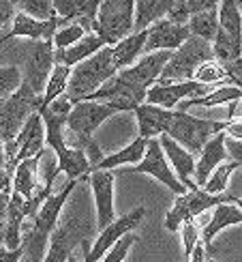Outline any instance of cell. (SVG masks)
I'll list each match as a JSON object with an SVG mask.
<instances>
[{"mask_svg":"<svg viewBox=\"0 0 242 262\" xmlns=\"http://www.w3.org/2000/svg\"><path fill=\"white\" fill-rule=\"evenodd\" d=\"M88 183L92 187L94 206H96V228L99 232L114 222V172L112 170H92Z\"/></svg>","mask_w":242,"mask_h":262,"instance_id":"obj_13","label":"cell"},{"mask_svg":"<svg viewBox=\"0 0 242 262\" xmlns=\"http://www.w3.org/2000/svg\"><path fill=\"white\" fill-rule=\"evenodd\" d=\"M212 50H214V60L223 62V64L234 62L236 58L242 56V46H240V43H236V41L229 37L227 32H223L221 28H219L216 37H214V41H212Z\"/></svg>","mask_w":242,"mask_h":262,"instance_id":"obj_32","label":"cell"},{"mask_svg":"<svg viewBox=\"0 0 242 262\" xmlns=\"http://www.w3.org/2000/svg\"><path fill=\"white\" fill-rule=\"evenodd\" d=\"M11 193H13V191H0V234H3V232H5V228H7Z\"/></svg>","mask_w":242,"mask_h":262,"instance_id":"obj_44","label":"cell"},{"mask_svg":"<svg viewBox=\"0 0 242 262\" xmlns=\"http://www.w3.org/2000/svg\"><path fill=\"white\" fill-rule=\"evenodd\" d=\"M240 166L234 161V159H229V161H223L221 166H219L212 174H210V179L206 181V185L202 189H206L208 193H214V195H219V193H225V189H227V183H229V177L238 170Z\"/></svg>","mask_w":242,"mask_h":262,"instance_id":"obj_33","label":"cell"},{"mask_svg":"<svg viewBox=\"0 0 242 262\" xmlns=\"http://www.w3.org/2000/svg\"><path fill=\"white\" fill-rule=\"evenodd\" d=\"M180 236H182V245H184V256H186V260H191L193 249L200 245V241H202V234H200V230H197L195 220H186L182 224Z\"/></svg>","mask_w":242,"mask_h":262,"instance_id":"obj_39","label":"cell"},{"mask_svg":"<svg viewBox=\"0 0 242 262\" xmlns=\"http://www.w3.org/2000/svg\"><path fill=\"white\" fill-rule=\"evenodd\" d=\"M107 43L101 39V35L96 32H88L84 39H80L75 46L67 48V50H56V62H64L69 67H75L88 58H92L96 52H101Z\"/></svg>","mask_w":242,"mask_h":262,"instance_id":"obj_24","label":"cell"},{"mask_svg":"<svg viewBox=\"0 0 242 262\" xmlns=\"http://www.w3.org/2000/svg\"><path fill=\"white\" fill-rule=\"evenodd\" d=\"M189 262H212L210 258H208V249H206V245L202 241H200V245L193 249V256H191Z\"/></svg>","mask_w":242,"mask_h":262,"instance_id":"obj_48","label":"cell"},{"mask_svg":"<svg viewBox=\"0 0 242 262\" xmlns=\"http://www.w3.org/2000/svg\"><path fill=\"white\" fill-rule=\"evenodd\" d=\"M146 95H148L146 89H141L137 84H131L123 75L116 73L112 80H107L101 89L90 97V101L112 103L118 112H135L141 103H146Z\"/></svg>","mask_w":242,"mask_h":262,"instance_id":"obj_11","label":"cell"},{"mask_svg":"<svg viewBox=\"0 0 242 262\" xmlns=\"http://www.w3.org/2000/svg\"><path fill=\"white\" fill-rule=\"evenodd\" d=\"M133 114L137 121V136L152 140V138H161L167 131L172 110H165V107L155 103H141Z\"/></svg>","mask_w":242,"mask_h":262,"instance_id":"obj_22","label":"cell"},{"mask_svg":"<svg viewBox=\"0 0 242 262\" xmlns=\"http://www.w3.org/2000/svg\"><path fill=\"white\" fill-rule=\"evenodd\" d=\"M238 224H242V209L236 204V200L234 202H223V204L214 206L210 217H208V224L204 226V230H202V243L208 249V256H210V252H212L214 236L221 230H225V228L238 226Z\"/></svg>","mask_w":242,"mask_h":262,"instance_id":"obj_21","label":"cell"},{"mask_svg":"<svg viewBox=\"0 0 242 262\" xmlns=\"http://www.w3.org/2000/svg\"><path fill=\"white\" fill-rule=\"evenodd\" d=\"M227 123L229 121H212V118L193 116L182 110H176V112L172 110L165 134L174 138L178 144H182L186 150H191L193 155H200L208 142L216 134H221V131L227 129Z\"/></svg>","mask_w":242,"mask_h":262,"instance_id":"obj_2","label":"cell"},{"mask_svg":"<svg viewBox=\"0 0 242 262\" xmlns=\"http://www.w3.org/2000/svg\"><path fill=\"white\" fill-rule=\"evenodd\" d=\"M41 157V155H39ZM39 157L32 159H24L15 166V174H13V191H17L19 195H24L26 200H30L41 187V177H39Z\"/></svg>","mask_w":242,"mask_h":262,"instance_id":"obj_26","label":"cell"},{"mask_svg":"<svg viewBox=\"0 0 242 262\" xmlns=\"http://www.w3.org/2000/svg\"><path fill=\"white\" fill-rule=\"evenodd\" d=\"M236 198L229 193H208L206 189H195V191H186L182 195H176V202L170 209L167 217H165L163 226L172 232H178L182 224L186 220H195V217L204 215L206 211H212L214 206L223 204V202H234Z\"/></svg>","mask_w":242,"mask_h":262,"instance_id":"obj_7","label":"cell"},{"mask_svg":"<svg viewBox=\"0 0 242 262\" xmlns=\"http://www.w3.org/2000/svg\"><path fill=\"white\" fill-rule=\"evenodd\" d=\"M170 50H161V52H150V54H144L133 67L129 69H123L118 71V75H123L125 80H129L131 84H137L141 89H150V86H155L159 80H161V73L163 69L167 67V62L172 58Z\"/></svg>","mask_w":242,"mask_h":262,"instance_id":"obj_14","label":"cell"},{"mask_svg":"<svg viewBox=\"0 0 242 262\" xmlns=\"http://www.w3.org/2000/svg\"><path fill=\"white\" fill-rule=\"evenodd\" d=\"M180 3L186 7V11L191 13V17L195 13H202V11H208V9H219V5L223 0H180Z\"/></svg>","mask_w":242,"mask_h":262,"instance_id":"obj_41","label":"cell"},{"mask_svg":"<svg viewBox=\"0 0 242 262\" xmlns=\"http://www.w3.org/2000/svg\"><path fill=\"white\" fill-rule=\"evenodd\" d=\"M96 21V35L107 46H116L135 32V0H103Z\"/></svg>","mask_w":242,"mask_h":262,"instance_id":"obj_6","label":"cell"},{"mask_svg":"<svg viewBox=\"0 0 242 262\" xmlns=\"http://www.w3.org/2000/svg\"><path fill=\"white\" fill-rule=\"evenodd\" d=\"M236 204H238L240 209H242V198H236Z\"/></svg>","mask_w":242,"mask_h":262,"instance_id":"obj_52","label":"cell"},{"mask_svg":"<svg viewBox=\"0 0 242 262\" xmlns=\"http://www.w3.org/2000/svg\"><path fill=\"white\" fill-rule=\"evenodd\" d=\"M135 243H137V234H133V232L125 234L118 243L112 245V249H109V252L103 256L101 262H125V258H127V254H129V249L133 247Z\"/></svg>","mask_w":242,"mask_h":262,"instance_id":"obj_38","label":"cell"},{"mask_svg":"<svg viewBox=\"0 0 242 262\" xmlns=\"http://www.w3.org/2000/svg\"><path fill=\"white\" fill-rule=\"evenodd\" d=\"M225 69H227V82L232 84V86H238V89H242V56L236 58L234 62H227Z\"/></svg>","mask_w":242,"mask_h":262,"instance_id":"obj_42","label":"cell"},{"mask_svg":"<svg viewBox=\"0 0 242 262\" xmlns=\"http://www.w3.org/2000/svg\"><path fill=\"white\" fill-rule=\"evenodd\" d=\"M120 174H150V177H155L157 181H161L167 189H172L176 195H182V193L189 191L180 183V179L176 177V172L172 168L167 155H165V150L161 146V140L159 138H152L150 140L146 155H144V159L137 163V166L123 168V170H120Z\"/></svg>","mask_w":242,"mask_h":262,"instance_id":"obj_9","label":"cell"},{"mask_svg":"<svg viewBox=\"0 0 242 262\" xmlns=\"http://www.w3.org/2000/svg\"><path fill=\"white\" fill-rule=\"evenodd\" d=\"M88 35V30L84 26H80L78 21H71V24H64L56 30V35H54V46L56 50H67L71 46H75L80 39H84Z\"/></svg>","mask_w":242,"mask_h":262,"instance_id":"obj_37","label":"cell"},{"mask_svg":"<svg viewBox=\"0 0 242 262\" xmlns=\"http://www.w3.org/2000/svg\"><path fill=\"white\" fill-rule=\"evenodd\" d=\"M214 60V50L212 43L191 35V39L180 46L172 54V58L167 62V67L163 69L161 80L157 84H170V82H184L193 80L195 71L202 67L204 62Z\"/></svg>","mask_w":242,"mask_h":262,"instance_id":"obj_4","label":"cell"},{"mask_svg":"<svg viewBox=\"0 0 242 262\" xmlns=\"http://www.w3.org/2000/svg\"><path fill=\"white\" fill-rule=\"evenodd\" d=\"M234 101H242V89L232 86V84H223V86H216V89L210 91L208 95L189 97V99H184L178 105V110L189 112L191 107H219V105H229Z\"/></svg>","mask_w":242,"mask_h":262,"instance_id":"obj_25","label":"cell"},{"mask_svg":"<svg viewBox=\"0 0 242 262\" xmlns=\"http://www.w3.org/2000/svg\"><path fill=\"white\" fill-rule=\"evenodd\" d=\"M161 146L167 155L172 168L176 172V177L180 179V183L184 185L189 191H195V189H202L200 185L195 183V168H197V161H195V155L191 150H186L182 144H178L174 138H170L167 134H163L161 138Z\"/></svg>","mask_w":242,"mask_h":262,"instance_id":"obj_19","label":"cell"},{"mask_svg":"<svg viewBox=\"0 0 242 262\" xmlns=\"http://www.w3.org/2000/svg\"><path fill=\"white\" fill-rule=\"evenodd\" d=\"M148 41V30H139L129 35L127 39H123L116 46H112V56H114V64L118 71L129 69L144 56V48Z\"/></svg>","mask_w":242,"mask_h":262,"instance_id":"obj_23","label":"cell"},{"mask_svg":"<svg viewBox=\"0 0 242 262\" xmlns=\"http://www.w3.org/2000/svg\"><path fill=\"white\" fill-rule=\"evenodd\" d=\"M54 67H56V46H54V39L32 41L28 50V58H26L24 82L37 95L43 97V93H45V86Z\"/></svg>","mask_w":242,"mask_h":262,"instance_id":"obj_10","label":"cell"},{"mask_svg":"<svg viewBox=\"0 0 242 262\" xmlns=\"http://www.w3.org/2000/svg\"><path fill=\"white\" fill-rule=\"evenodd\" d=\"M189 39H191L189 26L174 24V21H170L167 17H165V19H159L157 24H152L148 28V41H146L144 54L161 52V50L176 52L180 46H184Z\"/></svg>","mask_w":242,"mask_h":262,"instance_id":"obj_17","label":"cell"},{"mask_svg":"<svg viewBox=\"0 0 242 262\" xmlns=\"http://www.w3.org/2000/svg\"><path fill=\"white\" fill-rule=\"evenodd\" d=\"M227 134L221 131V134H216L208 144L202 148L200 157H197V168H195V183L204 187L206 181L210 179V174L221 166L223 161H229V152H227Z\"/></svg>","mask_w":242,"mask_h":262,"instance_id":"obj_20","label":"cell"},{"mask_svg":"<svg viewBox=\"0 0 242 262\" xmlns=\"http://www.w3.org/2000/svg\"><path fill=\"white\" fill-rule=\"evenodd\" d=\"M236 5H238V9H240V13H242V0H236Z\"/></svg>","mask_w":242,"mask_h":262,"instance_id":"obj_51","label":"cell"},{"mask_svg":"<svg viewBox=\"0 0 242 262\" xmlns=\"http://www.w3.org/2000/svg\"><path fill=\"white\" fill-rule=\"evenodd\" d=\"M80 252H82V258H84V262H96L94 258H92V245H90V241H86L82 243V247H80Z\"/></svg>","mask_w":242,"mask_h":262,"instance_id":"obj_49","label":"cell"},{"mask_svg":"<svg viewBox=\"0 0 242 262\" xmlns=\"http://www.w3.org/2000/svg\"><path fill=\"white\" fill-rule=\"evenodd\" d=\"M144 217H146V209H144V206H137V209H133L131 213H127V215H123V217H118V220H114L112 224L105 228V230L99 232L96 241H94V245H92V258H94L96 262H101L103 256L109 252V249H112V245L118 243L125 234L133 232L135 228L141 224V220H144Z\"/></svg>","mask_w":242,"mask_h":262,"instance_id":"obj_15","label":"cell"},{"mask_svg":"<svg viewBox=\"0 0 242 262\" xmlns=\"http://www.w3.org/2000/svg\"><path fill=\"white\" fill-rule=\"evenodd\" d=\"M26 252H28V232L24 236L21 247H17V249H9L7 245L0 243V262H21L26 256Z\"/></svg>","mask_w":242,"mask_h":262,"instance_id":"obj_40","label":"cell"},{"mask_svg":"<svg viewBox=\"0 0 242 262\" xmlns=\"http://www.w3.org/2000/svg\"><path fill=\"white\" fill-rule=\"evenodd\" d=\"M219 21H221V30L242 46V13L236 0H223L219 5Z\"/></svg>","mask_w":242,"mask_h":262,"instance_id":"obj_30","label":"cell"},{"mask_svg":"<svg viewBox=\"0 0 242 262\" xmlns=\"http://www.w3.org/2000/svg\"><path fill=\"white\" fill-rule=\"evenodd\" d=\"M216 86L212 84H202L197 80H184V82H170V84H155L148 89L146 103L161 105L165 110H174L189 97H202L214 91Z\"/></svg>","mask_w":242,"mask_h":262,"instance_id":"obj_12","label":"cell"},{"mask_svg":"<svg viewBox=\"0 0 242 262\" xmlns=\"http://www.w3.org/2000/svg\"><path fill=\"white\" fill-rule=\"evenodd\" d=\"M225 144H227L229 159H234L238 166L242 168V140H232V138H227V140H225Z\"/></svg>","mask_w":242,"mask_h":262,"instance_id":"obj_45","label":"cell"},{"mask_svg":"<svg viewBox=\"0 0 242 262\" xmlns=\"http://www.w3.org/2000/svg\"><path fill=\"white\" fill-rule=\"evenodd\" d=\"M17 11L21 13H28L37 19L43 21H50V19H56V7H54V0H13Z\"/></svg>","mask_w":242,"mask_h":262,"instance_id":"obj_34","label":"cell"},{"mask_svg":"<svg viewBox=\"0 0 242 262\" xmlns=\"http://www.w3.org/2000/svg\"><path fill=\"white\" fill-rule=\"evenodd\" d=\"M84 150H86V157H88V161L92 163V170H94V168L99 166V163H101V161L105 159V157H103V152H101V148H99V144H96L94 140H92L90 144H88Z\"/></svg>","mask_w":242,"mask_h":262,"instance_id":"obj_46","label":"cell"},{"mask_svg":"<svg viewBox=\"0 0 242 262\" xmlns=\"http://www.w3.org/2000/svg\"><path fill=\"white\" fill-rule=\"evenodd\" d=\"M43 103V97L37 95L30 86L24 82L21 89L7 97L5 101H0V140L11 142L19 136V131L24 129L26 121L37 112Z\"/></svg>","mask_w":242,"mask_h":262,"instance_id":"obj_5","label":"cell"},{"mask_svg":"<svg viewBox=\"0 0 242 262\" xmlns=\"http://www.w3.org/2000/svg\"><path fill=\"white\" fill-rule=\"evenodd\" d=\"M60 28V21L58 17L56 19H50V21H43V19H37L28 13H21L17 11V15L11 21V30L7 35L0 37V48L5 46L9 39H15V37H21V39H30V41H41V39H54L56 30Z\"/></svg>","mask_w":242,"mask_h":262,"instance_id":"obj_18","label":"cell"},{"mask_svg":"<svg viewBox=\"0 0 242 262\" xmlns=\"http://www.w3.org/2000/svg\"><path fill=\"white\" fill-rule=\"evenodd\" d=\"M92 232V224L86 217H67L50 236V245L43 262H67L73 252H78L82 243Z\"/></svg>","mask_w":242,"mask_h":262,"instance_id":"obj_8","label":"cell"},{"mask_svg":"<svg viewBox=\"0 0 242 262\" xmlns=\"http://www.w3.org/2000/svg\"><path fill=\"white\" fill-rule=\"evenodd\" d=\"M148 144H150V140L137 136L129 146L120 148L118 152H114V155H107L94 170H114V168H120V166H137V163L144 159Z\"/></svg>","mask_w":242,"mask_h":262,"instance_id":"obj_27","label":"cell"},{"mask_svg":"<svg viewBox=\"0 0 242 262\" xmlns=\"http://www.w3.org/2000/svg\"><path fill=\"white\" fill-rule=\"evenodd\" d=\"M225 134H227V138H232V140H242V116L229 118Z\"/></svg>","mask_w":242,"mask_h":262,"instance_id":"obj_47","label":"cell"},{"mask_svg":"<svg viewBox=\"0 0 242 262\" xmlns=\"http://www.w3.org/2000/svg\"><path fill=\"white\" fill-rule=\"evenodd\" d=\"M116 73H118V69L114 64L112 46H105L101 52H96L92 58L75 64L71 71V78H69V89L64 95H67L73 103L88 101L107 80H112Z\"/></svg>","mask_w":242,"mask_h":262,"instance_id":"obj_1","label":"cell"},{"mask_svg":"<svg viewBox=\"0 0 242 262\" xmlns=\"http://www.w3.org/2000/svg\"><path fill=\"white\" fill-rule=\"evenodd\" d=\"M186 26H189L191 35L212 43L219 28H221V21H219V9H208V11H202V13H195Z\"/></svg>","mask_w":242,"mask_h":262,"instance_id":"obj_29","label":"cell"},{"mask_svg":"<svg viewBox=\"0 0 242 262\" xmlns=\"http://www.w3.org/2000/svg\"><path fill=\"white\" fill-rule=\"evenodd\" d=\"M176 0H135V32L148 30L159 19H165Z\"/></svg>","mask_w":242,"mask_h":262,"instance_id":"obj_28","label":"cell"},{"mask_svg":"<svg viewBox=\"0 0 242 262\" xmlns=\"http://www.w3.org/2000/svg\"><path fill=\"white\" fill-rule=\"evenodd\" d=\"M21 84H24V73L19 71L17 64H9V67H0V101L7 97L15 95Z\"/></svg>","mask_w":242,"mask_h":262,"instance_id":"obj_35","label":"cell"},{"mask_svg":"<svg viewBox=\"0 0 242 262\" xmlns=\"http://www.w3.org/2000/svg\"><path fill=\"white\" fill-rule=\"evenodd\" d=\"M193 80L202 82V84H212V86H216V84H229L227 82V69H225V64L219 62V60L204 62L202 67L195 71Z\"/></svg>","mask_w":242,"mask_h":262,"instance_id":"obj_36","label":"cell"},{"mask_svg":"<svg viewBox=\"0 0 242 262\" xmlns=\"http://www.w3.org/2000/svg\"><path fill=\"white\" fill-rule=\"evenodd\" d=\"M17 15V7L13 0H0V28H5L9 21Z\"/></svg>","mask_w":242,"mask_h":262,"instance_id":"obj_43","label":"cell"},{"mask_svg":"<svg viewBox=\"0 0 242 262\" xmlns=\"http://www.w3.org/2000/svg\"><path fill=\"white\" fill-rule=\"evenodd\" d=\"M0 243H3V234H0Z\"/></svg>","mask_w":242,"mask_h":262,"instance_id":"obj_53","label":"cell"},{"mask_svg":"<svg viewBox=\"0 0 242 262\" xmlns=\"http://www.w3.org/2000/svg\"><path fill=\"white\" fill-rule=\"evenodd\" d=\"M71 71H73V67H69V64L56 62V67H54L50 80H47L45 93H43V103L41 105H50L54 99H58V97H62L64 93H67Z\"/></svg>","mask_w":242,"mask_h":262,"instance_id":"obj_31","label":"cell"},{"mask_svg":"<svg viewBox=\"0 0 242 262\" xmlns=\"http://www.w3.org/2000/svg\"><path fill=\"white\" fill-rule=\"evenodd\" d=\"M118 114L112 103L105 101H78L73 103V110L67 116L64 127V140L73 148H86L92 142V134L101 127L107 118Z\"/></svg>","mask_w":242,"mask_h":262,"instance_id":"obj_3","label":"cell"},{"mask_svg":"<svg viewBox=\"0 0 242 262\" xmlns=\"http://www.w3.org/2000/svg\"><path fill=\"white\" fill-rule=\"evenodd\" d=\"M67 262H84V258H80V256H78V252H73V254L69 256V260H67Z\"/></svg>","mask_w":242,"mask_h":262,"instance_id":"obj_50","label":"cell"},{"mask_svg":"<svg viewBox=\"0 0 242 262\" xmlns=\"http://www.w3.org/2000/svg\"><path fill=\"white\" fill-rule=\"evenodd\" d=\"M103 0H54L60 26L78 21L88 32H96L99 28V9Z\"/></svg>","mask_w":242,"mask_h":262,"instance_id":"obj_16","label":"cell"}]
</instances>
